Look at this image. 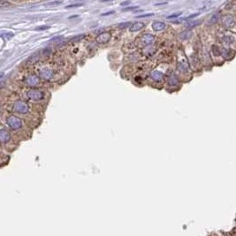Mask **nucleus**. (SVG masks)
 <instances>
[{"label": "nucleus", "mask_w": 236, "mask_h": 236, "mask_svg": "<svg viewBox=\"0 0 236 236\" xmlns=\"http://www.w3.org/2000/svg\"><path fill=\"white\" fill-rule=\"evenodd\" d=\"M2 36H5V37H6L7 39H10V38H12V37L13 36V33H5V34H3Z\"/></svg>", "instance_id": "obj_28"}, {"label": "nucleus", "mask_w": 236, "mask_h": 236, "mask_svg": "<svg viewBox=\"0 0 236 236\" xmlns=\"http://www.w3.org/2000/svg\"><path fill=\"white\" fill-rule=\"evenodd\" d=\"M218 19H219V13H216V14L213 15V16L210 19L209 21H210V23H211V24H213V23H215V22L217 21Z\"/></svg>", "instance_id": "obj_21"}, {"label": "nucleus", "mask_w": 236, "mask_h": 236, "mask_svg": "<svg viewBox=\"0 0 236 236\" xmlns=\"http://www.w3.org/2000/svg\"><path fill=\"white\" fill-rule=\"evenodd\" d=\"M63 39V37L62 36H58V37H54L53 39H51V41H52V42H54V41H56V42H58V41H59V40H62Z\"/></svg>", "instance_id": "obj_30"}, {"label": "nucleus", "mask_w": 236, "mask_h": 236, "mask_svg": "<svg viewBox=\"0 0 236 236\" xmlns=\"http://www.w3.org/2000/svg\"><path fill=\"white\" fill-rule=\"evenodd\" d=\"M132 26L130 21H126V22H122L120 24H119V29H125V28H128Z\"/></svg>", "instance_id": "obj_18"}, {"label": "nucleus", "mask_w": 236, "mask_h": 236, "mask_svg": "<svg viewBox=\"0 0 236 236\" xmlns=\"http://www.w3.org/2000/svg\"><path fill=\"white\" fill-rule=\"evenodd\" d=\"M144 27V24L142 22H135L134 24H132V26L130 27V31L131 32H137L140 31L141 29H142Z\"/></svg>", "instance_id": "obj_14"}, {"label": "nucleus", "mask_w": 236, "mask_h": 236, "mask_svg": "<svg viewBox=\"0 0 236 236\" xmlns=\"http://www.w3.org/2000/svg\"><path fill=\"white\" fill-rule=\"evenodd\" d=\"M192 36H193V32L191 30H185V31H183L180 34V37L182 40H188V39L191 38Z\"/></svg>", "instance_id": "obj_15"}, {"label": "nucleus", "mask_w": 236, "mask_h": 236, "mask_svg": "<svg viewBox=\"0 0 236 236\" xmlns=\"http://www.w3.org/2000/svg\"><path fill=\"white\" fill-rule=\"evenodd\" d=\"M223 23L227 26V27H232L235 25V20H234V18L233 16L232 15H227V16H225L224 19H223Z\"/></svg>", "instance_id": "obj_10"}, {"label": "nucleus", "mask_w": 236, "mask_h": 236, "mask_svg": "<svg viewBox=\"0 0 236 236\" xmlns=\"http://www.w3.org/2000/svg\"><path fill=\"white\" fill-rule=\"evenodd\" d=\"M6 124L12 130H19L22 127V120L16 116H9L6 118Z\"/></svg>", "instance_id": "obj_2"}, {"label": "nucleus", "mask_w": 236, "mask_h": 236, "mask_svg": "<svg viewBox=\"0 0 236 236\" xmlns=\"http://www.w3.org/2000/svg\"><path fill=\"white\" fill-rule=\"evenodd\" d=\"M114 13H115V11H109V12L102 13L101 16H109V15H111V14H114Z\"/></svg>", "instance_id": "obj_27"}, {"label": "nucleus", "mask_w": 236, "mask_h": 236, "mask_svg": "<svg viewBox=\"0 0 236 236\" xmlns=\"http://www.w3.org/2000/svg\"><path fill=\"white\" fill-rule=\"evenodd\" d=\"M166 23L163 21H155L152 24V28L155 30V31H162V30L166 28Z\"/></svg>", "instance_id": "obj_12"}, {"label": "nucleus", "mask_w": 236, "mask_h": 236, "mask_svg": "<svg viewBox=\"0 0 236 236\" xmlns=\"http://www.w3.org/2000/svg\"><path fill=\"white\" fill-rule=\"evenodd\" d=\"M84 37H85V36H84V35H80V36H75V37H74L73 39H72V42H74V43H75V42H79V41H80L81 39H83Z\"/></svg>", "instance_id": "obj_22"}, {"label": "nucleus", "mask_w": 236, "mask_h": 236, "mask_svg": "<svg viewBox=\"0 0 236 236\" xmlns=\"http://www.w3.org/2000/svg\"><path fill=\"white\" fill-rule=\"evenodd\" d=\"M77 1H84V0H77Z\"/></svg>", "instance_id": "obj_33"}, {"label": "nucleus", "mask_w": 236, "mask_h": 236, "mask_svg": "<svg viewBox=\"0 0 236 236\" xmlns=\"http://www.w3.org/2000/svg\"><path fill=\"white\" fill-rule=\"evenodd\" d=\"M62 3L63 2L61 1V0H55V1H51V2H49V3L45 4V6H58Z\"/></svg>", "instance_id": "obj_17"}, {"label": "nucleus", "mask_w": 236, "mask_h": 236, "mask_svg": "<svg viewBox=\"0 0 236 236\" xmlns=\"http://www.w3.org/2000/svg\"><path fill=\"white\" fill-rule=\"evenodd\" d=\"M29 105L24 101H17L13 105V110L19 114H27L29 111Z\"/></svg>", "instance_id": "obj_3"}, {"label": "nucleus", "mask_w": 236, "mask_h": 236, "mask_svg": "<svg viewBox=\"0 0 236 236\" xmlns=\"http://www.w3.org/2000/svg\"><path fill=\"white\" fill-rule=\"evenodd\" d=\"M24 81H25V83L29 87H35L39 84V79L35 74H30V75L27 76L26 79L24 80Z\"/></svg>", "instance_id": "obj_5"}, {"label": "nucleus", "mask_w": 236, "mask_h": 236, "mask_svg": "<svg viewBox=\"0 0 236 236\" xmlns=\"http://www.w3.org/2000/svg\"><path fill=\"white\" fill-rule=\"evenodd\" d=\"M130 3V1H126V2H124V3H121L120 5H128Z\"/></svg>", "instance_id": "obj_31"}, {"label": "nucleus", "mask_w": 236, "mask_h": 236, "mask_svg": "<svg viewBox=\"0 0 236 236\" xmlns=\"http://www.w3.org/2000/svg\"><path fill=\"white\" fill-rule=\"evenodd\" d=\"M155 52H156V48L152 46L151 44L147 45L144 49H143V54L146 56H152Z\"/></svg>", "instance_id": "obj_13"}, {"label": "nucleus", "mask_w": 236, "mask_h": 236, "mask_svg": "<svg viewBox=\"0 0 236 236\" xmlns=\"http://www.w3.org/2000/svg\"><path fill=\"white\" fill-rule=\"evenodd\" d=\"M178 83V79L175 75H172L170 78H169V84L170 85H176Z\"/></svg>", "instance_id": "obj_19"}, {"label": "nucleus", "mask_w": 236, "mask_h": 236, "mask_svg": "<svg viewBox=\"0 0 236 236\" xmlns=\"http://www.w3.org/2000/svg\"><path fill=\"white\" fill-rule=\"evenodd\" d=\"M150 78L153 80L157 81V82H160V81H162L163 79H164V75H163V74L161 73V72L154 70L150 73Z\"/></svg>", "instance_id": "obj_8"}, {"label": "nucleus", "mask_w": 236, "mask_h": 236, "mask_svg": "<svg viewBox=\"0 0 236 236\" xmlns=\"http://www.w3.org/2000/svg\"><path fill=\"white\" fill-rule=\"evenodd\" d=\"M39 76L45 80H50L53 78L54 76V72L52 69L50 68H48V67H45V68H43L42 70H40L39 72Z\"/></svg>", "instance_id": "obj_4"}, {"label": "nucleus", "mask_w": 236, "mask_h": 236, "mask_svg": "<svg viewBox=\"0 0 236 236\" xmlns=\"http://www.w3.org/2000/svg\"><path fill=\"white\" fill-rule=\"evenodd\" d=\"M201 23H202L201 20H192V21H188V22L186 24V26H187L188 27H189V28H193V27H194L199 26Z\"/></svg>", "instance_id": "obj_16"}, {"label": "nucleus", "mask_w": 236, "mask_h": 236, "mask_svg": "<svg viewBox=\"0 0 236 236\" xmlns=\"http://www.w3.org/2000/svg\"><path fill=\"white\" fill-rule=\"evenodd\" d=\"M111 0H102V2H110Z\"/></svg>", "instance_id": "obj_32"}, {"label": "nucleus", "mask_w": 236, "mask_h": 236, "mask_svg": "<svg viewBox=\"0 0 236 236\" xmlns=\"http://www.w3.org/2000/svg\"><path fill=\"white\" fill-rule=\"evenodd\" d=\"M178 69L182 72V73H185L189 69V65L188 63V61L186 59L183 60H179L178 61Z\"/></svg>", "instance_id": "obj_9"}, {"label": "nucleus", "mask_w": 236, "mask_h": 236, "mask_svg": "<svg viewBox=\"0 0 236 236\" xmlns=\"http://www.w3.org/2000/svg\"><path fill=\"white\" fill-rule=\"evenodd\" d=\"M83 4H80V3H76V4H73V5H66V9H69V8H76V7H80V6H82Z\"/></svg>", "instance_id": "obj_23"}, {"label": "nucleus", "mask_w": 236, "mask_h": 236, "mask_svg": "<svg viewBox=\"0 0 236 236\" xmlns=\"http://www.w3.org/2000/svg\"><path fill=\"white\" fill-rule=\"evenodd\" d=\"M26 97L29 100L41 101V100H43L44 97V93L42 90L37 89V88H30L27 91Z\"/></svg>", "instance_id": "obj_1"}, {"label": "nucleus", "mask_w": 236, "mask_h": 236, "mask_svg": "<svg viewBox=\"0 0 236 236\" xmlns=\"http://www.w3.org/2000/svg\"><path fill=\"white\" fill-rule=\"evenodd\" d=\"M180 14H181V13H173V14H172V15H169V16L167 17V19H173V18H177V17H179Z\"/></svg>", "instance_id": "obj_26"}, {"label": "nucleus", "mask_w": 236, "mask_h": 236, "mask_svg": "<svg viewBox=\"0 0 236 236\" xmlns=\"http://www.w3.org/2000/svg\"><path fill=\"white\" fill-rule=\"evenodd\" d=\"M10 5H11V4H10L9 2L5 1V0H2V2H1V7L2 8H7Z\"/></svg>", "instance_id": "obj_24"}, {"label": "nucleus", "mask_w": 236, "mask_h": 236, "mask_svg": "<svg viewBox=\"0 0 236 236\" xmlns=\"http://www.w3.org/2000/svg\"><path fill=\"white\" fill-rule=\"evenodd\" d=\"M0 140H1V142L3 144L7 143L10 140H11V135H10L9 132H7L5 129H2L1 132H0Z\"/></svg>", "instance_id": "obj_11"}, {"label": "nucleus", "mask_w": 236, "mask_h": 236, "mask_svg": "<svg viewBox=\"0 0 236 236\" xmlns=\"http://www.w3.org/2000/svg\"><path fill=\"white\" fill-rule=\"evenodd\" d=\"M138 6H129V7H125L123 8L121 11L122 12H130V11H135V9H137Z\"/></svg>", "instance_id": "obj_20"}, {"label": "nucleus", "mask_w": 236, "mask_h": 236, "mask_svg": "<svg viewBox=\"0 0 236 236\" xmlns=\"http://www.w3.org/2000/svg\"><path fill=\"white\" fill-rule=\"evenodd\" d=\"M154 15V13H145V14H141V15H138V16H136L135 18H147V17H150V16H153Z\"/></svg>", "instance_id": "obj_25"}, {"label": "nucleus", "mask_w": 236, "mask_h": 236, "mask_svg": "<svg viewBox=\"0 0 236 236\" xmlns=\"http://www.w3.org/2000/svg\"><path fill=\"white\" fill-rule=\"evenodd\" d=\"M49 27H50L49 26H42V27H38L36 28V30H45V29H47Z\"/></svg>", "instance_id": "obj_29"}, {"label": "nucleus", "mask_w": 236, "mask_h": 236, "mask_svg": "<svg viewBox=\"0 0 236 236\" xmlns=\"http://www.w3.org/2000/svg\"><path fill=\"white\" fill-rule=\"evenodd\" d=\"M154 40H155V36H154L153 35H151V34H145V35H143L141 36V42L144 45H150V44H151L154 42Z\"/></svg>", "instance_id": "obj_7"}, {"label": "nucleus", "mask_w": 236, "mask_h": 236, "mask_svg": "<svg viewBox=\"0 0 236 236\" xmlns=\"http://www.w3.org/2000/svg\"><path fill=\"white\" fill-rule=\"evenodd\" d=\"M110 39H111V34L109 32H104L97 37L96 41L99 44H105L109 42Z\"/></svg>", "instance_id": "obj_6"}]
</instances>
